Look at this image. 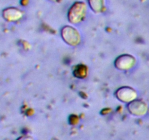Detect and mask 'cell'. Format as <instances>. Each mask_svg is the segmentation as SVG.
<instances>
[{"label":"cell","mask_w":149,"mask_h":140,"mask_svg":"<svg viewBox=\"0 0 149 140\" xmlns=\"http://www.w3.org/2000/svg\"><path fill=\"white\" fill-rule=\"evenodd\" d=\"M87 4L83 1H77L70 7L68 12V21L72 24H79L87 15Z\"/></svg>","instance_id":"6da1fadb"},{"label":"cell","mask_w":149,"mask_h":140,"mask_svg":"<svg viewBox=\"0 0 149 140\" xmlns=\"http://www.w3.org/2000/svg\"><path fill=\"white\" fill-rule=\"evenodd\" d=\"M24 16L23 11L16 7H7L2 10V17L8 22H17L21 20Z\"/></svg>","instance_id":"8992f818"},{"label":"cell","mask_w":149,"mask_h":140,"mask_svg":"<svg viewBox=\"0 0 149 140\" xmlns=\"http://www.w3.org/2000/svg\"><path fill=\"white\" fill-rule=\"evenodd\" d=\"M49 1H56L57 0H49Z\"/></svg>","instance_id":"30bf717a"},{"label":"cell","mask_w":149,"mask_h":140,"mask_svg":"<svg viewBox=\"0 0 149 140\" xmlns=\"http://www.w3.org/2000/svg\"><path fill=\"white\" fill-rule=\"evenodd\" d=\"M128 112L133 116H143L147 112V105L143 101L135 99L127 104Z\"/></svg>","instance_id":"5b68a950"},{"label":"cell","mask_w":149,"mask_h":140,"mask_svg":"<svg viewBox=\"0 0 149 140\" xmlns=\"http://www.w3.org/2000/svg\"><path fill=\"white\" fill-rule=\"evenodd\" d=\"M74 77L79 79H84L87 77L88 74V68L87 66L84 64H78L74 67V69L73 71Z\"/></svg>","instance_id":"ba28073f"},{"label":"cell","mask_w":149,"mask_h":140,"mask_svg":"<svg viewBox=\"0 0 149 140\" xmlns=\"http://www.w3.org/2000/svg\"><path fill=\"white\" fill-rule=\"evenodd\" d=\"M16 140H34L33 138L31 136H28V135H23L20 136L19 138H17Z\"/></svg>","instance_id":"9c48e42d"},{"label":"cell","mask_w":149,"mask_h":140,"mask_svg":"<svg viewBox=\"0 0 149 140\" xmlns=\"http://www.w3.org/2000/svg\"><path fill=\"white\" fill-rule=\"evenodd\" d=\"M61 36L63 40L72 47H77L81 43V36L79 32L76 28L71 26H65L61 31Z\"/></svg>","instance_id":"7a4b0ae2"},{"label":"cell","mask_w":149,"mask_h":140,"mask_svg":"<svg viewBox=\"0 0 149 140\" xmlns=\"http://www.w3.org/2000/svg\"><path fill=\"white\" fill-rule=\"evenodd\" d=\"M88 5L95 13H103L105 10V0H87Z\"/></svg>","instance_id":"52a82bcc"},{"label":"cell","mask_w":149,"mask_h":140,"mask_svg":"<svg viewBox=\"0 0 149 140\" xmlns=\"http://www.w3.org/2000/svg\"><path fill=\"white\" fill-rule=\"evenodd\" d=\"M115 95L118 100L127 104H129L130 102L135 100L138 96L136 90L128 86H123L118 88L115 93Z\"/></svg>","instance_id":"277c9868"},{"label":"cell","mask_w":149,"mask_h":140,"mask_svg":"<svg viewBox=\"0 0 149 140\" xmlns=\"http://www.w3.org/2000/svg\"><path fill=\"white\" fill-rule=\"evenodd\" d=\"M136 58L129 54H123L116 58L114 66L120 71H129L136 65Z\"/></svg>","instance_id":"3957f363"}]
</instances>
